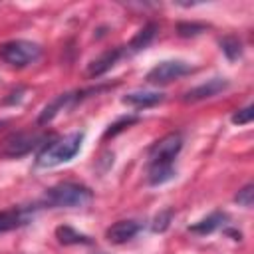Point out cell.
I'll list each match as a JSON object with an SVG mask.
<instances>
[{
  "label": "cell",
  "mask_w": 254,
  "mask_h": 254,
  "mask_svg": "<svg viewBox=\"0 0 254 254\" xmlns=\"http://www.w3.org/2000/svg\"><path fill=\"white\" fill-rule=\"evenodd\" d=\"M91 190L79 183H58L36 202L38 208H79L91 200Z\"/></svg>",
  "instance_id": "6da1fadb"
},
{
  "label": "cell",
  "mask_w": 254,
  "mask_h": 254,
  "mask_svg": "<svg viewBox=\"0 0 254 254\" xmlns=\"http://www.w3.org/2000/svg\"><path fill=\"white\" fill-rule=\"evenodd\" d=\"M81 141H83V133L81 131H73L69 135H64L56 141H50L48 145H44L36 157V165L40 169H52L58 167L62 163L71 161L79 149H81Z\"/></svg>",
  "instance_id": "7a4b0ae2"
},
{
  "label": "cell",
  "mask_w": 254,
  "mask_h": 254,
  "mask_svg": "<svg viewBox=\"0 0 254 254\" xmlns=\"http://www.w3.org/2000/svg\"><path fill=\"white\" fill-rule=\"evenodd\" d=\"M50 135L48 133H38V131H18L6 137L0 145V155L6 159H20L36 149H42L48 145Z\"/></svg>",
  "instance_id": "3957f363"
},
{
  "label": "cell",
  "mask_w": 254,
  "mask_h": 254,
  "mask_svg": "<svg viewBox=\"0 0 254 254\" xmlns=\"http://www.w3.org/2000/svg\"><path fill=\"white\" fill-rule=\"evenodd\" d=\"M42 56V48L30 40H10L0 46V58L12 67H26Z\"/></svg>",
  "instance_id": "277c9868"
},
{
  "label": "cell",
  "mask_w": 254,
  "mask_h": 254,
  "mask_svg": "<svg viewBox=\"0 0 254 254\" xmlns=\"http://www.w3.org/2000/svg\"><path fill=\"white\" fill-rule=\"evenodd\" d=\"M181 149H183V135L167 133L149 149V165H173Z\"/></svg>",
  "instance_id": "5b68a950"
},
{
  "label": "cell",
  "mask_w": 254,
  "mask_h": 254,
  "mask_svg": "<svg viewBox=\"0 0 254 254\" xmlns=\"http://www.w3.org/2000/svg\"><path fill=\"white\" fill-rule=\"evenodd\" d=\"M192 71V65L183 62V60H167L157 64L149 73H147V81L155 83V85H163L169 83L173 79H179L183 75H189Z\"/></svg>",
  "instance_id": "8992f818"
},
{
  "label": "cell",
  "mask_w": 254,
  "mask_h": 254,
  "mask_svg": "<svg viewBox=\"0 0 254 254\" xmlns=\"http://www.w3.org/2000/svg\"><path fill=\"white\" fill-rule=\"evenodd\" d=\"M36 210H38L36 204H30V206H12V208H6V210H0V234L2 232H10V230H16L20 226H26L28 222H32Z\"/></svg>",
  "instance_id": "52a82bcc"
},
{
  "label": "cell",
  "mask_w": 254,
  "mask_h": 254,
  "mask_svg": "<svg viewBox=\"0 0 254 254\" xmlns=\"http://www.w3.org/2000/svg\"><path fill=\"white\" fill-rule=\"evenodd\" d=\"M139 230H141V224L137 220H117L105 230V238L111 244H125L131 238H135Z\"/></svg>",
  "instance_id": "ba28073f"
},
{
  "label": "cell",
  "mask_w": 254,
  "mask_h": 254,
  "mask_svg": "<svg viewBox=\"0 0 254 254\" xmlns=\"http://www.w3.org/2000/svg\"><path fill=\"white\" fill-rule=\"evenodd\" d=\"M123 56H127L125 54V48H113V50H107V52H103L99 58H95L89 65H87V77H99V75H103L105 71H109L115 64H117V60L119 58H123Z\"/></svg>",
  "instance_id": "9c48e42d"
},
{
  "label": "cell",
  "mask_w": 254,
  "mask_h": 254,
  "mask_svg": "<svg viewBox=\"0 0 254 254\" xmlns=\"http://www.w3.org/2000/svg\"><path fill=\"white\" fill-rule=\"evenodd\" d=\"M81 93H83V91H73V93H60V95H56V97L42 109V113H40V117H38V125L50 123V121H52L60 111H64L69 103L77 101Z\"/></svg>",
  "instance_id": "30bf717a"
},
{
  "label": "cell",
  "mask_w": 254,
  "mask_h": 254,
  "mask_svg": "<svg viewBox=\"0 0 254 254\" xmlns=\"http://www.w3.org/2000/svg\"><path fill=\"white\" fill-rule=\"evenodd\" d=\"M226 87H228V81H226L224 77H212V79H208V81H204V83H200V85L189 89L187 95H185V101H200V99H208V97L218 95V93L224 91Z\"/></svg>",
  "instance_id": "8fae6325"
},
{
  "label": "cell",
  "mask_w": 254,
  "mask_h": 254,
  "mask_svg": "<svg viewBox=\"0 0 254 254\" xmlns=\"http://www.w3.org/2000/svg\"><path fill=\"white\" fill-rule=\"evenodd\" d=\"M121 101L129 107H135V109H147V107L161 103L163 93H159V91H133V93H127Z\"/></svg>",
  "instance_id": "7c38bea8"
},
{
  "label": "cell",
  "mask_w": 254,
  "mask_h": 254,
  "mask_svg": "<svg viewBox=\"0 0 254 254\" xmlns=\"http://www.w3.org/2000/svg\"><path fill=\"white\" fill-rule=\"evenodd\" d=\"M155 32H157V24H153V22H151V24L143 26V28L133 36V40L125 46V54H137V52L145 50V48L153 42Z\"/></svg>",
  "instance_id": "4fadbf2b"
},
{
  "label": "cell",
  "mask_w": 254,
  "mask_h": 254,
  "mask_svg": "<svg viewBox=\"0 0 254 254\" xmlns=\"http://www.w3.org/2000/svg\"><path fill=\"white\" fill-rule=\"evenodd\" d=\"M224 220H226V214H224V212H212V214H208L206 218H202L200 222L192 224L189 230H190V232H196V234H210L212 230L220 228V226L224 224Z\"/></svg>",
  "instance_id": "5bb4252c"
},
{
  "label": "cell",
  "mask_w": 254,
  "mask_h": 254,
  "mask_svg": "<svg viewBox=\"0 0 254 254\" xmlns=\"http://www.w3.org/2000/svg\"><path fill=\"white\" fill-rule=\"evenodd\" d=\"M177 175L173 165H149L147 169V181L149 185H163L167 181H171Z\"/></svg>",
  "instance_id": "9a60e30c"
},
{
  "label": "cell",
  "mask_w": 254,
  "mask_h": 254,
  "mask_svg": "<svg viewBox=\"0 0 254 254\" xmlns=\"http://www.w3.org/2000/svg\"><path fill=\"white\" fill-rule=\"evenodd\" d=\"M56 238L62 244H89L91 242L87 234H81L71 226H58L56 228Z\"/></svg>",
  "instance_id": "2e32d148"
},
{
  "label": "cell",
  "mask_w": 254,
  "mask_h": 254,
  "mask_svg": "<svg viewBox=\"0 0 254 254\" xmlns=\"http://www.w3.org/2000/svg\"><path fill=\"white\" fill-rule=\"evenodd\" d=\"M220 50L226 54L228 60H236V58L242 56V46H240V42L236 38H224V40H220Z\"/></svg>",
  "instance_id": "e0dca14e"
},
{
  "label": "cell",
  "mask_w": 254,
  "mask_h": 254,
  "mask_svg": "<svg viewBox=\"0 0 254 254\" xmlns=\"http://www.w3.org/2000/svg\"><path fill=\"white\" fill-rule=\"evenodd\" d=\"M252 194H254V187L248 183L244 189H240V190L236 192L234 200H236L240 206H246V208H250V206H252Z\"/></svg>",
  "instance_id": "ac0fdd59"
},
{
  "label": "cell",
  "mask_w": 254,
  "mask_h": 254,
  "mask_svg": "<svg viewBox=\"0 0 254 254\" xmlns=\"http://www.w3.org/2000/svg\"><path fill=\"white\" fill-rule=\"evenodd\" d=\"M252 117H254V107H252V105H246L244 109H238V111L232 115V123H234V125H246V123L252 121Z\"/></svg>",
  "instance_id": "d6986e66"
},
{
  "label": "cell",
  "mask_w": 254,
  "mask_h": 254,
  "mask_svg": "<svg viewBox=\"0 0 254 254\" xmlns=\"http://www.w3.org/2000/svg\"><path fill=\"white\" fill-rule=\"evenodd\" d=\"M169 220H171V210H165V212L157 214L155 220H153V230L155 232H163L169 226Z\"/></svg>",
  "instance_id": "ffe728a7"
},
{
  "label": "cell",
  "mask_w": 254,
  "mask_h": 254,
  "mask_svg": "<svg viewBox=\"0 0 254 254\" xmlns=\"http://www.w3.org/2000/svg\"><path fill=\"white\" fill-rule=\"evenodd\" d=\"M204 30L202 24H179V34L181 36H196Z\"/></svg>",
  "instance_id": "44dd1931"
},
{
  "label": "cell",
  "mask_w": 254,
  "mask_h": 254,
  "mask_svg": "<svg viewBox=\"0 0 254 254\" xmlns=\"http://www.w3.org/2000/svg\"><path fill=\"white\" fill-rule=\"evenodd\" d=\"M6 123H8V121H0V129H2V125H6Z\"/></svg>",
  "instance_id": "7402d4cb"
}]
</instances>
